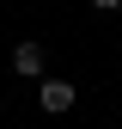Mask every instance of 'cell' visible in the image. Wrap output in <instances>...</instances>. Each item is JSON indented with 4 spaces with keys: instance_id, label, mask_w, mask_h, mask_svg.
Segmentation results:
<instances>
[{
    "instance_id": "2",
    "label": "cell",
    "mask_w": 122,
    "mask_h": 129,
    "mask_svg": "<svg viewBox=\"0 0 122 129\" xmlns=\"http://www.w3.org/2000/svg\"><path fill=\"white\" fill-rule=\"evenodd\" d=\"M43 68H49L43 43H37V37H24L18 49H12V74H24V80H37V86H43Z\"/></svg>"
},
{
    "instance_id": "4",
    "label": "cell",
    "mask_w": 122,
    "mask_h": 129,
    "mask_svg": "<svg viewBox=\"0 0 122 129\" xmlns=\"http://www.w3.org/2000/svg\"><path fill=\"white\" fill-rule=\"evenodd\" d=\"M116 117H122V111H116Z\"/></svg>"
},
{
    "instance_id": "1",
    "label": "cell",
    "mask_w": 122,
    "mask_h": 129,
    "mask_svg": "<svg viewBox=\"0 0 122 129\" xmlns=\"http://www.w3.org/2000/svg\"><path fill=\"white\" fill-rule=\"evenodd\" d=\"M37 105H43V117H67V111L80 105V86H73V80H55V74H43V86H37Z\"/></svg>"
},
{
    "instance_id": "3",
    "label": "cell",
    "mask_w": 122,
    "mask_h": 129,
    "mask_svg": "<svg viewBox=\"0 0 122 129\" xmlns=\"http://www.w3.org/2000/svg\"><path fill=\"white\" fill-rule=\"evenodd\" d=\"M92 12H122V0H92Z\"/></svg>"
}]
</instances>
